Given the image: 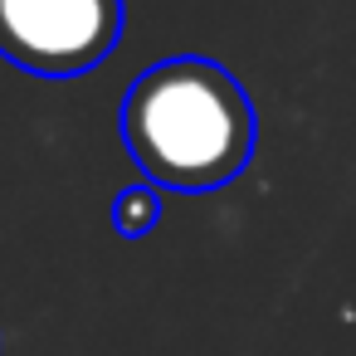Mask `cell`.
I'll list each match as a JSON object with an SVG mask.
<instances>
[{
	"label": "cell",
	"mask_w": 356,
	"mask_h": 356,
	"mask_svg": "<svg viewBox=\"0 0 356 356\" xmlns=\"http://www.w3.org/2000/svg\"><path fill=\"white\" fill-rule=\"evenodd\" d=\"M156 191H161V186L137 181V186H127V191L113 200V225H118L122 239H142V234L156 229V220H161V195H156Z\"/></svg>",
	"instance_id": "obj_3"
},
{
	"label": "cell",
	"mask_w": 356,
	"mask_h": 356,
	"mask_svg": "<svg viewBox=\"0 0 356 356\" xmlns=\"http://www.w3.org/2000/svg\"><path fill=\"white\" fill-rule=\"evenodd\" d=\"M122 142L137 171L161 191L210 195L229 186L259 142L244 83L200 54H176L132 79L122 93Z\"/></svg>",
	"instance_id": "obj_1"
},
{
	"label": "cell",
	"mask_w": 356,
	"mask_h": 356,
	"mask_svg": "<svg viewBox=\"0 0 356 356\" xmlns=\"http://www.w3.org/2000/svg\"><path fill=\"white\" fill-rule=\"evenodd\" d=\"M122 40V0H0V59L35 79H83Z\"/></svg>",
	"instance_id": "obj_2"
}]
</instances>
